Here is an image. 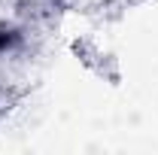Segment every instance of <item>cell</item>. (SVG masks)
Wrapping results in <instances>:
<instances>
[{
  "instance_id": "cell-1",
  "label": "cell",
  "mask_w": 158,
  "mask_h": 155,
  "mask_svg": "<svg viewBox=\"0 0 158 155\" xmlns=\"http://www.w3.org/2000/svg\"><path fill=\"white\" fill-rule=\"evenodd\" d=\"M12 40H15V37H0V46H9Z\"/></svg>"
}]
</instances>
